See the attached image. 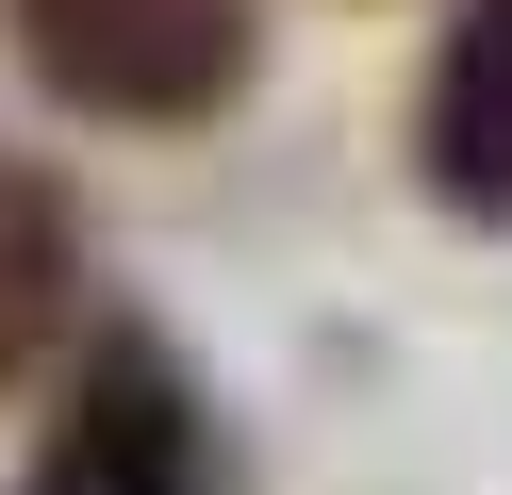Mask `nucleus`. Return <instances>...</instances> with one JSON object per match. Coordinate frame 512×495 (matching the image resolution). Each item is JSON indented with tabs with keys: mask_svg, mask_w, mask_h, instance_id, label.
Returning <instances> with one entry per match:
<instances>
[{
	"mask_svg": "<svg viewBox=\"0 0 512 495\" xmlns=\"http://www.w3.org/2000/svg\"><path fill=\"white\" fill-rule=\"evenodd\" d=\"M0 33L100 132H199L215 99L248 83V50H265L248 0H0Z\"/></svg>",
	"mask_w": 512,
	"mask_h": 495,
	"instance_id": "1",
	"label": "nucleus"
},
{
	"mask_svg": "<svg viewBox=\"0 0 512 495\" xmlns=\"http://www.w3.org/2000/svg\"><path fill=\"white\" fill-rule=\"evenodd\" d=\"M199 479H215V413L182 380V347L133 330V314L83 330L67 396H50V446H34L17 495H199Z\"/></svg>",
	"mask_w": 512,
	"mask_h": 495,
	"instance_id": "2",
	"label": "nucleus"
},
{
	"mask_svg": "<svg viewBox=\"0 0 512 495\" xmlns=\"http://www.w3.org/2000/svg\"><path fill=\"white\" fill-rule=\"evenodd\" d=\"M413 165H430V198L463 231H512V0H463V17H446Z\"/></svg>",
	"mask_w": 512,
	"mask_h": 495,
	"instance_id": "3",
	"label": "nucleus"
},
{
	"mask_svg": "<svg viewBox=\"0 0 512 495\" xmlns=\"http://www.w3.org/2000/svg\"><path fill=\"white\" fill-rule=\"evenodd\" d=\"M67 314H83V198H67V165L0 149V396L67 347Z\"/></svg>",
	"mask_w": 512,
	"mask_h": 495,
	"instance_id": "4",
	"label": "nucleus"
}]
</instances>
